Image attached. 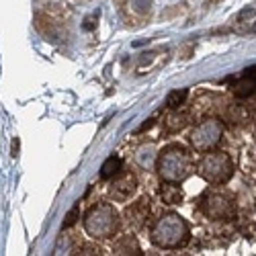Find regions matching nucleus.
Instances as JSON below:
<instances>
[{"mask_svg": "<svg viewBox=\"0 0 256 256\" xmlns=\"http://www.w3.org/2000/svg\"><path fill=\"white\" fill-rule=\"evenodd\" d=\"M201 211L211 220H230L236 213V199L232 193L224 188H209L203 193L201 201H199Z\"/></svg>", "mask_w": 256, "mask_h": 256, "instance_id": "nucleus-5", "label": "nucleus"}, {"mask_svg": "<svg viewBox=\"0 0 256 256\" xmlns=\"http://www.w3.org/2000/svg\"><path fill=\"white\" fill-rule=\"evenodd\" d=\"M136 160H138V164H140L142 168H152V166H156L158 154H156V150H154L152 146H144L142 150H138Z\"/></svg>", "mask_w": 256, "mask_h": 256, "instance_id": "nucleus-14", "label": "nucleus"}, {"mask_svg": "<svg viewBox=\"0 0 256 256\" xmlns=\"http://www.w3.org/2000/svg\"><path fill=\"white\" fill-rule=\"evenodd\" d=\"M113 252L115 254H142V248H140V244H138V240L132 236H121L115 244H113Z\"/></svg>", "mask_w": 256, "mask_h": 256, "instance_id": "nucleus-13", "label": "nucleus"}, {"mask_svg": "<svg viewBox=\"0 0 256 256\" xmlns=\"http://www.w3.org/2000/svg\"><path fill=\"white\" fill-rule=\"evenodd\" d=\"M186 94H188V90H172V92H168V96H166V106L168 109H178L180 104H184V100H186Z\"/></svg>", "mask_w": 256, "mask_h": 256, "instance_id": "nucleus-16", "label": "nucleus"}, {"mask_svg": "<svg viewBox=\"0 0 256 256\" xmlns=\"http://www.w3.org/2000/svg\"><path fill=\"white\" fill-rule=\"evenodd\" d=\"M222 136H224V123L220 119L209 117V119H203L195 130L190 132L188 142L197 152H209L220 144Z\"/></svg>", "mask_w": 256, "mask_h": 256, "instance_id": "nucleus-6", "label": "nucleus"}, {"mask_svg": "<svg viewBox=\"0 0 256 256\" xmlns=\"http://www.w3.org/2000/svg\"><path fill=\"white\" fill-rule=\"evenodd\" d=\"M78 213H80V207H78V205H74V207L70 209V213L66 216V220H64V228L74 226V224H76V220H78Z\"/></svg>", "mask_w": 256, "mask_h": 256, "instance_id": "nucleus-17", "label": "nucleus"}, {"mask_svg": "<svg viewBox=\"0 0 256 256\" xmlns=\"http://www.w3.org/2000/svg\"><path fill=\"white\" fill-rule=\"evenodd\" d=\"M186 123H188V113L180 111V106H178V109H170V113L164 117V127H166L168 134L180 132Z\"/></svg>", "mask_w": 256, "mask_h": 256, "instance_id": "nucleus-10", "label": "nucleus"}, {"mask_svg": "<svg viewBox=\"0 0 256 256\" xmlns=\"http://www.w3.org/2000/svg\"><path fill=\"white\" fill-rule=\"evenodd\" d=\"M188 236H190V232H188L186 222L180 216H176V213H164L150 232L152 244L164 250H174V248L184 246L188 242Z\"/></svg>", "mask_w": 256, "mask_h": 256, "instance_id": "nucleus-2", "label": "nucleus"}, {"mask_svg": "<svg viewBox=\"0 0 256 256\" xmlns=\"http://www.w3.org/2000/svg\"><path fill=\"white\" fill-rule=\"evenodd\" d=\"M136 190H138V178H136V174L127 172V170H119V172L113 176L111 184H109L111 199H115L119 203L130 201Z\"/></svg>", "mask_w": 256, "mask_h": 256, "instance_id": "nucleus-7", "label": "nucleus"}, {"mask_svg": "<svg viewBox=\"0 0 256 256\" xmlns=\"http://www.w3.org/2000/svg\"><path fill=\"white\" fill-rule=\"evenodd\" d=\"M84 230L94 240H109L119 230V213L111 203H96L84 216Z\"/></svg>", "mask_w": 256, "mask_h": 256, "instance_id": "nucleus-3", "label": "nucleus"}, {"mask_svg": "<svg viewBox=\"0 0 256 256\" xmlns=\"http://www.w3.org/2000/svg\"><path fill=\"white\" fill-rule=\"evenodd\" d=\"M16 152H18V140L12 142V156H14V158H16Z\"/></svg>", "mask_w": 256, "mask_h": 256, "instance_id": "nucleus-19", "label": "nucleus"}, {"mask_svg": "<svg viewBox=\"0 0 256 256\" xmlns=\"http://www.w3.org/2000/svg\"><path fill=\"white\" fill-rule=\"evenodd\" d=\"M256 90V68L244 72V76L234 84V94L236 96H250Z\"/></svg>", "mask_w": 256, "mask_h": 256, "instance_id": "nucleus-9", "label": "nucleus"}, {"mask_svg": "<svg viewBox=\"0 0 256 256\" xmlns=\"http://www.w3.org/2000/svg\"><path fill=\"white\" fill-rule=\"evenodd\" d=\"M121 166H123V162H121L119 156H109L102 162V166H100V176L102 178H113L121 170Z\"/></svg>", "mask_w": 256, "mask_h": 256, "instance_id": "nucleus-15", "label": "nucleus"}, {"mask_svg": "<svg viewBox=\"0 0 256 256\" xmlns=\"http://www.w3.org/2000/svg\"><path fill=\"white\" fill-rule=\"evenodd\" d=\"M150 211H152L150 197H142L140 201L125 207V220L134 230H142L146 226V222L150 220Z\"/></svg>", "mask_w": 256, "mask_h": 256, "instance_id": "nucleus-8", "label": "nucleus"}, {"mask_svg": "<svg viewBox=\"0 0 256 256\" xmlns=\"http://www.w3.org/2000/svg\"><path fill=\"white\" fill-rule=\"evenodd\" d=\"M156 168H158V174L162 176V180L180 184L195 172V160L184 146L170 144L158 154Z\"/></svg>", "mask_w": 256, "mask_h": 256, "instance_id": "nucleus-1", "label": "nucleus"}, {"mask_svg": "<svg viewBox=\"0 0 256 256\" xmlns=\"http://www.w3.org/2000/svg\"><path fill=\"white\" fill-rule=\"evenodd\" d=\"M160 197L166 205H178L182 201V188L178 186V182H166L160 186Z\"/></svg>", "mask_w": 256, "mask_h": 256, "instance_id": "nucleus-12", "label": "nucleus"}, {"mask_svg": "<svg viewBox=\"0 0 256 256\" xmlns=\"http://www.w3.org/2000/svg\"><path fill=\"white\" fill-rule=\"evenodd\" d=\"M205 156L199 160L195 170L201 178H205L211 184H226L234 174V162L224 152H203Z\"/></svg>", "mask_w": 256, "mask_h": 256, "instance_id": "nucleus-4", "label": "nucleus"}, {"mask_svg": "<svg viewBox=\"0 0 256 256\" xmlns=\"http://www.w3.org/2000/svg\"><path fill=\"white\" fill-rule=\"evenodd\" d=\"M154 119H156V117H152V119H148V121H146V123H144V125L140 127V132H144V130H148V127H152V125H154Z\"/></svg>", "mask_w": 256, "mask_h": 256, "instance_id": "nucleus-18", "label": "nucleus"}, {"mask_svg": "<svg viewBox=\"0 0 256 256\" xmlns=\"http://www.w3.org/2000/svg\"><path fill=\"white\" fill-rule=\"evenodd\" d=\"M238 33H256V10L246 8L238 14L236 25H234Z\"/></svg>", "mask_w": 256, "mask_h": 256, "instance_id": "nucleus-11", "label": "nucleus"}]
</instances>
